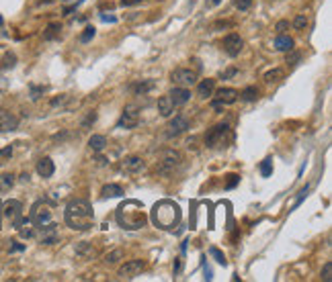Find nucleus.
<instances>
[{
	"label": "nucleus",
	"mask_w": 332,
	"mask_h": 282,
	"mask_svg": "<svg viewBox=\"0 0 332 282\" xmlns=\"http://www.w3.org/2000/svg\"><path fill=\"white\" fill-rule=\"evenodd\" d=\"M3 23H5V21H3V17H0V27H3Z\"/></svg>",
	"instance_id": "53"
},
{
	"label": "nucleus",
	"mask_w": 332,
	"mask_h": 282,
	"mask_svg": "<svg viewBox=\"0 0 332 282\" xmlns=\"http://www.w3.org/2000/svg\"><path fill=\"white\" fill-rule=\"evenodd\" d=\"M179 270H181V260H177V262H175V274H177Z\"/></svg>",
	"instance_id": "50"
},
{
	"label": "nucleus",
	"mask_w": 332,
	"mask_h": 282,
	"mask_svg": "<svg viewBox=\"0 0 332 282\" xmlns=\"http://www.w3.org/2000/svg\"><path fill=\"white\" fill-rule=\"evenodd\" d=\"M169 96H171V100H173L175 106H185V104L189 102V98H191V92H189V88L175 86V88L169 92Z\"/></svg>",
	"instance_id": "15"
},
{
	"label": "nucleus",
	"mask_w": 332,
	"mask_h": 282,
	"mask_svg": "<svg viewBox=\"0 0 332 282\" xmlns=\"http://www.w3.org/2000/svg\"><path fill=\"white\" fill-rule=\"evenodd\" d=\"M13 184H15V176L13 174H3V176H0V192L11 190Z\"/></svg>",
	"instance_id": "30"
},
{
	"label": "nucleus",
	"mask_w": 332,
	"mask_h": 282,
	"mask_svg": "<svg viewBox=\"0 0 332 282\" xmlns=\"http://www.w3.org/2000/svg\"><path fill=\"white\" fill-rule=\"evenodd\" d=\"M41 92H43V88H37V86H33V88H31V98H33V100H37Z\"/></svg>",
	"instance_id": "45"
},
{
	"label": "nucleus",
	"mask_w": 332,
	"mask_h": 282,
	"mask_svg": "<svg viewBox=\"0 0 332 282\" xmlns=\"http://www.w3.org/2000/svg\"><path fill=\"white\" fill-rule=\"evenodd\" d=\"M101 194L103 198H117V196H123V188L119 184H105Z\"/></svg>",
	"instance_id": "23"
},
{
	"label": "nucleus",
	"mask_w": 332,
	"mask_h": 282,
	"mask_svg": "<svg viewBox=\"0 0 332 282\" xmlns=\"http://www.w3.org/2000/svg\"><path fill=\"white\" fill-rule=\"evenodd\" d=\"M308 23H310V19H308L306 15H297L295 21H293V27H295V29H306Z\"/></svg>",
	"instance_id": "36"
},
{
	"label": "nucleus",
	"mask_w": 332,
	"mask_h": 282,
	"mask_svg": "<svg viewBox=\"0 0 332 282\" xmlns=\"http://www.w3.org/2000/svg\"><path fill=\"white\" fill-rule=\"evenodd\" d=\"M300 60H302V55H300V53H291V55H287V64H289V66H297Z\"/></svg>",
	"instance_id": "42"
},
{
	"label": "nucleus",
	"mask_w": 332,
	"mask_h": 282,
	"mask_svg": "<svg viewBox=\"0 0 332 282\" xmlns=\"http://www.w3.org/2000/svg\"><path fill=\"white\" fill-rule=\"evenodd\" d=\"M242 47H244V41H242V37L238 33H230V35L224 37V41H221V49H224L230 55V58H236V55H240Z\"/></svg>",
	"instance_id": "10"
},
{
	"label": "nucleus",
	"mask_w": 332,
	"mask_h": 282,
	"mask_svg": "<svg viewBox=\"0 0 332 282\" xmlns=\"http://www.w3.org/2000/svg\"><path fill=\"white\" fill-rule=\"evenodd\" d=\"M144 168H146V164H144V159H142V157H138V155H129V157H125V159L121 162V170H123V172H127V174L142 172Z\"/></svg>",
	"instance_id": "14"
},
{
	"label": "nucleus",
	"mask_w": 332,
	"mask_h": 282,
	"mask_svg": "<svg viewBox=\"0 0 332 282\" xmlns=\"http://www.w3.org/2000/svg\"><path fill=\"white\" fill-rule=\"evenodd\" d=\"M17 125V117H13L11 112H0V131H15Z\"/></svg>",
	"instance_id": "20"
},
{
	"label": "nucleus",
	"mask_w": 332,
	"mask_h": 282,
	"mask_svg": "<svg viewBox=\"0 0 332 282\" xmlns=\"http://www.w3.org/2000/svg\"><path fill=\"white\" fill-rule=\"evenodd\" d=\"M293 39L289 37V35H277V39H275V49L277 51H285V53H289V51H293Z\"/></svg>",
	"instance_id": "21"
},
{
	"label": "nucleus",
	"mask_w": 332,
	"mask_h": 282,
	"mask_svg": "<svg viewBox=\"0 0 332 282\" xmlns=\"http://www.w3.org/2000/svg\"><path fill=\"white\" fill-rule=\"evenodd\" d=\"M76 256H80V258H94V256H96V250L92 248V244L80 241V244L76 246Z\"/></svg>",
	"instance_id": "25"
},
{
	"label": "nucleus",
	"mask_w": 332,
	"mask_h": 282,
	"mask_svg": "<svg viewBox=\"0 0 332 282\" xmlns=\"http://www.w3.org/2000/svg\"><path fill=\"white\" fill-rule=\"evenodd\" d=\"M213 90H215V80H211V78L201 80L199 86H197V96L199 98H209L213 94Z\"/></svg>",
	"instance_id": "22"
},
{
	"label": "nucleus",
	"mask_w": 332,
	"mask_h": 282,
	"mask_svg": "<svg viewBox=\"0 0 332 282\" xmlns=\"http://www.w3.org/2000/svg\"><path fill=\"white\" fill-rule=\"evenodd\" d=\"M260 174H262L264 178H269V176L273 174V159H271V157H264V159H262V164H260Z\"/></svg>",
	"instance_id": "32"
},
{
	"label": "nucleus",
	"mask_w": 332,
	"mask_h": 282,
	"mask_svg": "<svg viewBox=\"0 0 332 282\" xmlns=\"http://www.w3.org/2000/svg\"><path fill=\"white\" fill-rule=\"evenodd\" d=\"M238 180H240V178H238L236 174H230V176H228V182H226V188H228V190H232V188L238 184Z\"/></svg>",
	"instance_id": "41"
},
{
	"label": "nucleus",
	"mask_w": 332,
	"mask_h": 282,
	"mask_svg": "<svg viewBox=\"0 0 332 282\" xmlns=\"http://www.w3.org/2000/svg\"><path fill=\"white\" fill-rule=\"evenodd\" d=\"M60 239V233H58V225H45V227H41V235H39V241L43 246H53V244H58Z\"/></svg>",
	"instance_id": "13"
},
{
	"label": "nucleus",
	"mask_w": 332,
	"mask_h": 282,
	"mask_svg": "<svg viewBox=\"0 0 332 282\" xmlns=\"http://www.w3.org/2000/svg\"><path fill=\"white\" fill-rule=\"evenodd\" d=\"M11 244H13V246L9 248L11 252H23V250H25V246H23V244H19V241H11Z\"/></svg>",
	"instance_id": "44"
},
{
	"label": "nucleus",
	"mask_w": 332,
	"mask_h": 282,
	"mask_svg": "<svg viewBox=\"0 0 332 282\" xmlns=\"http://www.w3.org/2000/svg\"><path fill=\"white\" fill-rule=\"evenodd\" d=\"M283 76H285V72H283L281 68H273V70H269V72L264 74V82H267V84H275V82L283 80Z\"/></svg>",
	"instance_id": "26"
},
{
	"label": "nucleus",
	"mask_w": 332,
	"mask_h": 282,
	"mask_svg": "<svg viewBox=\"0 0 332 282\" xmlns=\"http://www.w3.org/2000/svg\"><path fill=\"white\" fill-rule=\"evenodd\" d=\"M0 215H3V203H0Z\"/></svg>",
	"instance_id": "52"
},
{
	"label": "nucleus",
	"mask_w": 332,
	"mask_h": 282,
	"mask_svg": "<svg viewBox=\"0 0 332 282\" xmlns=\"http://www.w3.org/2000/svg\"><path fill=\"white\" fill-rule=\"evenodd\" d=\"M94 35H96V29H94V27H86V29H84V33L80 35V41H82V43H88V41H90Z\"/></svg>",
	"instance_id": "37"
},
{
	"label": "nucleus",
	"mask_w": 332,
	"mask_h": 282,
	"mask_svg": "<svg viewBox=\"0 0 332 282\" xmlns=\"http://www.w3.org/2000/svg\"><path fill=\"white\" fill-rule=\"evenodd\" d=\"M101 19H103V21H109V23H115V21H117L115 17H107V15H101Z\"/></svg>",
	"instance_id": "48"
},
{
	"label": "nucleus",
	"mask_w": 332,
	"mask_h": 282,
	"mask_svg": "<svg viewBox=\"0 0 332 282\" xmlns=\"http://www.w3.org/2000/svg\"><path fill=\"white\" fill-rule=\"evenodd\" d=\"M66 225L74 231H88L94 223V211L92 205L84 198H72L66 205V213H64Z\"/></svg>",
	"instance_id": "2"
},
{
	"label": "nucleus",
	"mask_w": 332,
	"mask_h": 282,
	"mask_svg": "<svg viewBox=\"0 0 332 282\" xmlns=\"http://www.w3.org/2000/svg\"><path fill=\"white\" fill-rule=\"evenodd\" d=\"M287 29H289V21H279V23L275 25V31H277V35H283Z\"/></svg>",
	"instance_id": "40"
},
{
	"label": "nucleus",
	"mask_w": 332,
	"mask_h": 282,
	"mask_svg": "<svg viewBox=\"0 0 332 282\" xmlns=\"http://www.w3.org/2000/svg\"><path fill=\"white\" fill-rule=\"evenodd\" d=\"M175 108H177V106L173 104V100H171V96H169V94L158 98V112H160L162 117H171L173 112H175Z\"/></svg>",
	"instance_id": "18"
},
{
	"label": "nucleus",
	"mask_w": 332,
	"mask_h": 282,
	"mask_svg": "<svg viewBox=\"0 0 332 282\" xmlns=\"http://www.w3.org/2000/svg\"><path fill=\"white\" fill-rule=\"evenodd\" d=\"M53 172H55V166H53L51 157H41V159L37 162V174H39L41 178H51Z\"/></svg>",
	"instance_id": "17"
},
{
	"label": "nucleus",
	"mask_w": 332,
	"mask_h": 282,
	"mask_svg": "<svg viewBox=\"0 0 332 282\" xmlns=\"http://www.w3.org/2000/svg\"><path fill=\"white\" fill-rule=\"evenodd\" d=\"M115 219L119 223L121 229H127V231H138L142 227H146L148 223V215H146V209H144V203L140 200H123L117 211H115Z\"/></svg>",
	"instance_id": "3"
},
{
	"label": "nucleus",
	"mask_w": 332,
	"mask_h": 282,
	"mask_svg": "<svg viewBox=\"0 0 332 282\" xmlns=\"http://www.w3.org/2000/svg\"><path fill=\"white\" fill-rule=\"evenodd\" d=\"M181 162H183V155H181L177 149H164V151L158 155L156 170H158V174L169 176V174H173L177 168L181 166Z\"/></svg>",
	"instance_id": "4"
},
{
	"label": "nucleus",
	"mask_w": 332,
	"mask_h": 282,
	"mask_svg": "<svg viewBox=\"0 0 332 282\" xmlns=\"http://www.w3.org/2000/svg\"><path fill=\"white\" fill-rule=\"evenodd\" d=\"M88 147L94 151V153H101L105 147H107V137L105 135H92L88 139Z\"/></svg>",
	"instance_id": "24"
},
{
	"label": "nucleus",
	"mask_w": 332,
	"mask_h": 282,
	"mask_svg": "<svg viewBox=\"0 0 332 282\" xmlns=\"http://www.w3.org/2000/svg\"><path fill=\"white\" fill-rule=\"evenodd\" d=\"M68 100H70V96H68V94H62L60 98H53V100H51V106H62V108H64Z\"/></svg>",
	"instance_id": "39"
},
{
	"label": "nucleus",
	"mask_w": 332,
	"mask_h": 282,
	"mask_svg": "<svg viewBox=\"0 0 332 282\" xmlns=\"http://www.w3.org/2000/svg\"><path fill=\"white\" fill-rule=\"evenodd\" d=\"M121 258H123V250H113V252H109V254L105 256V260H103V262H105L107 266H115V264H117Z\"/></svg>",
	"instance_id": "28"
},
{
	"label": "nucleus",
	"mask_w": 332,
	"mask_h": 282,
	"mask_svg": "<svg viewBox=\"0 0 332 282\" xmlns=\"http://www.w3.org/2000/svg\"><path fill=\"white\" fill-rule=\"evenodd\" d=\"M187 129H189V119L183 117V115H177L175 119L169 121V125H166V137H169V139L179 137V135H183Z\"/></svg>",
	"instance_id": "11"
},
{
	"label": "nucleus",
	"mask_w": 332,
	"mask_h": 282,
	"mask_svg": "<svg viewBox=\"0 0 332 282\" xmlns=\"http://www.w3.org/2000/svg\"><path fill=\"white\" fill-rule=\"evenodd\" d=\"M234 7L238 11H248L252 7V0H234Z\"/></svg>",
	"instance_id": "38"
},
{
	"label": "nucleus",
	"mask_w": 332,
	"mask_h": 282,
	"mask_svg": "<svg viewBox=\"0 0 332 282\" xmlns=\"http://www.w3.org/2000/svg\"><path fill=\"white\" fill-rule=\"evenodd\" d=\"M219 3H221V0H209V5H211V7H217Z\"/></svg>",
	"instance_id": "51"
},
{
	"label": "nucleus",
	"mask_w": 332,
	"mask_h": 282,
	"mask_svg": "<svg viewBox=\"0 0 332 282\" xmlns=\"http://www.w3.org/2000/svg\"><path fill=\"white\" fill-rule=\"evenodd\" d=\"M142 0H121V7H134V5H140Z\"/></svg>",
	"instance_id": "46"
},
{
	"label": "nucleus",
	"mask_w": 332,
	"mask_h": 282,
	"mask_svg": "<svg viewBox=\"0 0 332 282\" xmlns=\"http://www.w3.org/2000/svg\"><path fill=\"white\" fill-rule=\"evenodd\" d=\"M60 31H62V27H60L58 23H51V25H47V29H45V33H43V39H45V41L58 39V37H60Z\"/></svg>",
	"instance_id": "27"
},
{
	"label": "nucleus",
	"mask_w": 332,
	"mask_h": 282,
	"mask_svg": "<svg viewBox=\"0 0 332 282\" xmlns=\"http://www.w3.org/2000/svg\"><path fill=\"white\" fill-rule=\"evenodd\" d=\"M236 100H238V90H234V88H221V90H217L213 104H234Z\"/></svg>",
	"instance_id": "16"
},
{
	"label": "nucleus",
	"mask_w": 332,
	"mask_h": 282,
	"mask_svg": "<svg viewBox=\"0 0 332 282\" xmlns=\"http://www.w3.org/2000/svg\"><path fill=\"white\" fill-rule=\"evenodd\" d=\"M232 76H236V68H232V70H228L226 74H221V78H232Z\"/></svg>",
	"instance_id": "47"
},
{
	"label": "nucleus",
	"mask_w": 332,
	"mask_h": 282,
	"mask_svg": "<svg viewBox=\"0 0 332 282\" xmlns=\"http://www.w3.org/2000/svg\"><path fill=\"white\" fill-rule=\"evenodd\" d=\"M209 256L215 258V262L221 264V266H226V264H228V262H226V256L221 254V250H217V248H209Z\"/></svg>",
	"instance_id": "33"
},
{
	"label": "nucleus",
	"mask_w": 332,
	"mask_h": 282,
	"mask_svg": "<svg viewBox=\"0 0 332 282\" xmlns=\"http://www.w3.org/2000/svg\"><path fill=\"white\" fill-rule=\"evenodd\" d=\"M3 215H5V219L13 225V227H17V225L21 223V219H23V205H21V200H17V198L7 200L5 207H3Z\"/></svg>",
	"instance_id": "7"
},
{
	"label": "nucleus",
	"mask_w": 332,
	"mask_h": 282,
	"mask_svg": "<svg viewBox=\"0 0 332 282\" xmlns=\"http://www.w3.org/2000/svg\"><path fill=\"white\" fill-rule=\"evenodd\" d=\"M171 80H173V84H175V86L189 88V86H193V84L197 82V72L187 70V68H177V70H173Z\"/></svg>",
	"instance_id": "8"
},
{
	"label": "nucleus",
	"mask_w": 332,
	"mask_h": 282,
	"mask_svg": "<svg viewBox=\"0 0 332 282\" xmlns=\"http://www.w3.org/2000/svg\"><path fill=\"white\" fill-rule=\"evenodd\" d=\"M320 276H322V280H324V282H330V280H332V262H326V264H324V268H322Z\"/></svg>",
	"instance_id": "35"
},
{
	"label": "nucleus",
	"mask_w": 332,
	"mask_h": 282,
	"mask_svg": "<svg viewBox=\"0 0 332 282\" xmlns=\"http://www.w3.org/2000/svg\"><path fill=\"white\" fill-rule=\"evenodd\" d=\"M17 231H19V235L23 237V239H31L33 235H35V225L31 223V219H21V223L17 225Z\"/></svg>",
	"instance_id": "19"
},
{
	"label": "nucleus",
	"mask_w": 332,
	"mask_h": 282,
	"mask_svg": "<svg viewBox=\"0 0 332 282\" xmlns=\"http://www.w3.org/2000/svg\"><path fill=\"white\" fill-rule=\"evenodd\" d=\"M308 190H310L308 186H304V188L300 190V194H297V200H295V205H293V207H297V205H300V203H302V200L306 198V194H308Z\"/></svg>",
	"instance_id": "43"
},
{
	"label": "nucleus",
	"mask_w": 332,
	"mask_h": 282,
	"mask_svg": "<svg viewBox=\"0 0 332 282\" xmlns=\"http://www.w3.org/2000/svg\"><path fill=\"white\" fill-rule=\"evenodd\" d=\"M144 268H146V262H144V260H129V262H125V264L119 268V276L131 280V278H136L138 274H142Z\"/></svg>",
	"instance_id": "12"
},
{
	"label": "nucleus",
	"mask_w": 332,
	"mask_h": 282,
	"mask_svg": "<svg viewBox=\"0 0 332 282\" xmlns=\"http://www.w3.org/2000/svg\"><path fill=\"white\" fill-rule=\"evenodd\" d=\"M228 137H230V127L226 123H219V125L211 127L205 133V145L211 147V149L213 147H224L226 141H228Z\"/></svg>",
	"instance_id": "5"
},
{
	"label": "nucleus",
	"mask_w": 332,
	"mask_h": 282,
	"mask_svg": "<svg viewBox=\"0 0 332 282\" xmlns=\"http://www.w3.org/2000/svg\"><path fill=\"white\" fill-rule=\"evenodd\" d=\"M154 88V82L152 80H148V82H138L136 86H131V90L136 92V94H146V92H150Z\"/></svg>",
	"instance_id": "31"
},
{
	"label": "nucleus",
	"mask_w": 332,
	"mask_h": 282,
	"mask_svg": "<svg viewBox=\"0 0 332 282\" xmlns=\"http://www.w3.org/2000/svg\"><path fill=\"white\" fill-rule=\"evenodd\" d=\"M13 153V149L11 147H7V149H0V155H11Z\"/></svg>",
	"instance_id": "49"
},
{
	"label": "nucleus",
	"mask_w": 332,
	"mask_h": 282,
	"mask_svg": "<svg viewBox=\"0 0 332 282\" xmlns=\"http://www.w3.org/2000/svg\"><path fill=\"white\" fill-rule=\"evenodd\" d=\"M150 219L154 223V227H158L162 231H173V229H177L179 225H181L183 213H181V207L175 200L164 198V200H158L152 207Z\"/></svg>",
	"instance_id": "1"
},
{
	"label": "nucleus",
	"mask_w": 332,
	"mask_h": 282,
	"mask_svg": "<svg viewBox=\"0 0 332 282\" xmlns=\"http://www.w3.org/2000/svg\"><path fill=\"white\" fill-rule=\"evenodd\" d=\"M244 102H254L256 98H258V90L254 88V86H248V88H244L242 90V94H238Z\"/></svg>",
	"instance_id": "29"
},
{
	"label": "nucleus",
	"mask_w": 332,
	"mask_h": 282,
	"mask_svg": "<svg viewBox=\"0 0 332 282\" xmlns=\"http://www.w3.org/2000/svg\"><path fill=\"white\" fill-rule=\"evenodd\" d=\"M94 121H96V112H94V110L86 112V117H84V119H82V123H80V129H82V131H84V129H88V127H90Z\"/></svg>",
	"instance_id": "34"
},
{
	"label": "nucleus",
	"mask_w": 332,
	"mask_h": 282,
	"mask_svg": "<svg viewBox=\"0 0 332 282\" xmlns=\"http://www.w3.org/2000/svg\"><path fill=\"white\" fill-rule=\"evenodd\" d=\"M138 125H140V108H138L136 104L125 106V110H123V115H121L117 127H119V129H134V127H138Z\"/></svg>",
	"instance_id": "9"
},
{
	"label": "nucleus",
	"mask_w": 332,
	"mask_h": 282,
	"mask_svg": "<svg viewBox=\"0 0 332 282\" xmlns=\"http://www.w3.org/2000/svg\"><path fill=\"white\" fill-rule=\"evenodd\" d=\"M29 219H31V223L35 225V227H39V229L45 227V225H49V223H51V209H49V205L43 203V200H37V203L31 207Z\"/></svg>",
	"instance_id": "6"
}]
</instances>
